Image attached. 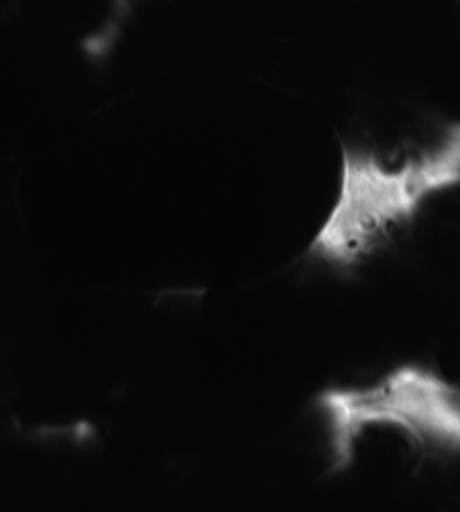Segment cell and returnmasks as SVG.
<instances>
[{"label":"cell","instance_id":"6da1fadb","mask_svg":"<svg viewBox=\"0 0 460 512\" xmlns=\"http://www.w3.org/2000/svg\"><path fill=\"white\" fill-rule=\"evenodd\" d=\"M460 186V121H417L342 144L335 204L308 256L353 270L394 243L434 196Z\"/></svg>","mask_w":460,"mask_h":512},{"label":"cell","instance_id":"7a4b0ae2","mask_svg":"<svg viewBox=\"0 0 460 512\" xmlns=\"http://www.w3.org/2000/svg\"><path fill=\"white\" fill-rule=\"evenodd\" d=\"M333 471L353 464L367 433H399L419 451L460 453V383L421 365H401L369 385L333 387L317 398Z\"/></svg>","mask_w":460,"mask_h":512},{"label":"cell","instance_id":"3957f363","mask_svg":"<svg viewBox=\"0 0 460 512\" xmlns=\"http://www.w3.org/2000/svg\"><path fill=\"white\" fill-rule=\"evenodd\" d=\"M17 9L29 27L90 38L110 26L117 0H17Z\"/></svg>","mask_w":460,"mask_h":512}]
</instances>
